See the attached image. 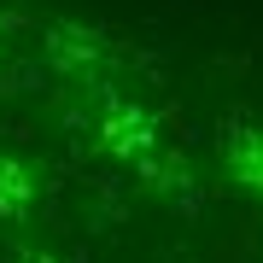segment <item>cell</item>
<instances>
[{
  "label": "cell",
  "mask_w": 263,
  "mask_h": 263,
  "mask_svg": "<svg viewBox=\"0 0 263 263\" xmlns=\"http://www.w3.org/2000/svg\"><path fill=\"white\" fill-rule=\"evenodd\" d=\"M94 141H100V152H111L117 164L141 170V176H158V164H164V152H158V117H152L146 105H135V100L111 94L100 105Z\"/></svg>",
  "instance_id": "cell-1"
},
{
  "label": "cell",
  "mask_w": 263,
  "mask_h": 263,
  "mask_svg": "<svg viewBox=\"0 0 263 263\" xmlns=\"http://www.w3.org/2000/svg\"><path fill=\"white\" fill-rule=\"evenodd\" d=\"M47 59H53V70H59V76L100 82V76L111 70V59H117V53H111V41H105L100 29L59 18V24H47Z\"/></svg>",
  "instance_id": "cell-2"
},
{
  "label": "cell",
  "mask_w": 263,
  "mask_h": 263,
  "mask_svg": "<svg viewBox=\"0 0 263 263\" xmlns=\"http://www.w3.org/2000/svg\"><path fill=\"white\" fill-rule=\"evenodd\" d=\"M222 164L234 170L240 187H252V193L263 199V123L228 117V129H222Z\"/></svg>",
  "instance_id": "cell-3"
},
{
  "label": "cell",
  "mask_w": 263,
  "mask_h": 263,
  "mask_svg": "<svg viewBox=\"0 0 263 263\" xmlns=\"http://www.w3.org/2000/svg\"><path fill=\"white\" fill-rule=\"evenodd\" d=\"M29 211H35V176H29L24 158H6V152H0V216L18 222Z\"/></svg>",
  "instance_id": "cell-4"
},
{
  "label": "cell",
  "mask_w": 263,
  "mask_h": 263,
  "mask_svg": "<svg viewBox=\"0 0 263 263\" xmlns=\"http://www.w3.org/2000/svg\"><path fill=\"white\" fill-rule=\"evenodd\" d=\"M6 263H59V257H53V252H41V246H12Z\"/></svg>",
  "instance_id": "cell-5"
}]
</instances>
